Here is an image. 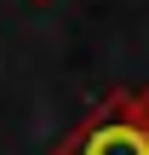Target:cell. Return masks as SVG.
Instances as JSON below:
<instances>
[{"label":"cell","instance_id":"cell-2","mask_svg":"<svg viewBox=\"0 0 149 155\" xmlns=\"http://www.w3.org/2000/svg\"><path fill=\"white\" fill-rule=\"evenodd\" d=\"M132 104H138V115H144V127H149V86H138V92H132Z\"/></svg>","mask_w":149,"mask_h":155},{"label":"cell","instance_id":"cell-1","mask_svg":"<svg viewBox=\"0 0 149 155\" xmlns=\"http://www.w3.org/2000/svg\"><path fill=\"white\" fill-rule=\"evenodd\" d=\"M52 155H149V127L132 104V92H109L98 109H86V121Z\"/></svg>","mask_w":149,"mask_h":155}]
</instances>
